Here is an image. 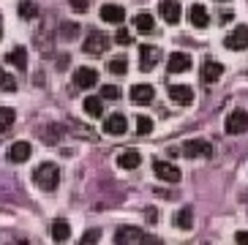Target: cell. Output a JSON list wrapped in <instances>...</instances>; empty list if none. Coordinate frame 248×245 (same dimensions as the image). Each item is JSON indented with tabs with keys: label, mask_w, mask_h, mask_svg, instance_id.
<instances>
[{
	"label": "cell",
	"mask_w": 248,
	"mask_h": 245,
	"mask_svg": "<svg viewBox=\"0 0 248 245\" xmlns=\"http://www.w3.org/2000/svg\"><path fill=\"white\" fill-rule=\"evenodd\" d=\"M218 3H224V0H218Z\"/></svg>",
	"instance_id": "cell-41"
},
{
	"label": "cell",
	"mask_w": 248,
	"mask_h": 245,
	"mask_svg": "<svg viewBox=\"0 0 248 245\" xmlns=\"http://www.w3.org/2000/svg\"><path fill=\"white\" fill-rule=\"evenodd\" d=\"M145 218H147V224H155V221H158V213H155L153 207H147L145 210Z\"/></svg>",
	"instance_id": "cell-37"
},
{
	"label": "cell",
	"mask_w": 248,
	"mask_h": 245,
	"mask_svg": "<svg viewBox=\"0 0 248 245\" xmlns=\"http://www.w3.org/2000/svg\"><path fill=\"white\" fill-rule=\"evenodd\" d=\"M175 226H177V229H186V231H188L191 226H194V210H191V207H183L180 213L175 215Z\"/></svg>",
	"instance_id": "cell-24"
},
{
	"label": "cell",
	"mask_w": 248,
	"mask_h": 245,
	"mask_svg": "<svg viewBox=\"0 0 248 245\" xmlns=\"http://www.w3.org/2000/svg\"><path fill=\"white\" fill-rule=\"evenodd\" d=\"M188 19H191V25L199 28V30H204L207 25H210V14H207V8L199 6V3H194V6L188 8Z\"/></svg>",
	"instance_id": "cell-16"
},
{
	"label": "cell",
	"mask_w": 248,
	"mask_h": 245,
	"mask_svg": "<svg viewBox=\"0 0 248 245\" xmlns=\"http://www.w3.org/2000/svg\"><path fill=\"white\" fill-rule=\"evenodd\" d=\"M0 90H3V93H16V79L6 71V68H0Z\"/></svg>",
	"instance_id": "cell-27"
},
{
	"label": "cell",
	"mask_w": 248,
	"mask_h": 245,
	"mask_svg": "<svg viewBox=\"0 0 248 245\" xmlns=\"http://www.w3.org/2000/svg\"><path fill=\"white\" fill-rule=\"evenodd\" d=\"M33 183H36L41 191H55L60 185V169L55 164H41L33 172Z\"/></svg>",
	"instance_id": "cell-2"
},
{
	"label": "cell",
	"mask_w": 248,
	"mask_h": 245,
	"mask_svg": "<svg viewBox=\"0 0 248 245\" xmlns=\"http://www.w3.org/2000/svg\"><path fill=\"white\" fill-rule=\"evenodd\" d=\"M232 19H234L232 11H224V14H221V22H224V25H226V22H232Z\"/></svg>",
	"instance_id": "cell-39"
},
{
	"label": "cell",
	"mask_w": 248,
	"mask_h": 245,
	"mask_svg": "<svg viewBox=\"0 0 248 245\" xmlns=\"http://www.w3.org/2000/svg\"><path fill=\"white\" fill-rule=\"evenodd\" d=\"M60 36L63 38H77L79 36V25H77V22H63V25H60Z\"/></svg>",
	"instance_id": "cell-32"
},
{
	"label": "cell",
	"mask_w": 248,
	"mask_h": 245,
	"mask_svg": "<svg viewBox=\"0 0 248 245\" xmlns=\"http://www.w3.org/2000/svg\"><path fill=\"white\" fill-rule=\"evenodd\" d=\"M120 87L117 85H104L101 87V98H107V101H117V98H120Z\"/></svg>",
	"instance_id": "cell-33"
},
{
	"label": "cell",
	"mask_w": 248,
	"mask_h": 245,
	"mask_svg": "<svg viewBox=\"0 0 248 245\" xmlns=\"http://www.w3.org/2000/svg\"><path fill=\"white\" fill-rule=\"evenodd\" d=\"M85 115H88V117H101V115H104L101 98H93V95H88V98H85Z\"/></svg>",
	"instance_id": "cell-26"
},
{
	"label": "cell",
	"mask_w": 248,
	"mask_h": 245,
	"mask_svg": "<svg viewBox=\"0 0 248 245\" xmlns=\"http://www.w3.org/2000/svg\"><path fill=\"white\" fill-rule=\"evenodd\" d=\"M66 131L68 128H63V125L55 122V125H41V128H38V137H41V142H44V144H58Z\"/></svg>",
	"instance_id": "cell-14"
},
{
	"label": "cell",
	"mask_w": 248,
	"mask_h": 245,
	"mask_svg": "<svg viewBox=\"0 0 248 245\" xmlns=\"http://www.w3.org/2000/svg\"><path fill=\"white\" fill-rule=\"evenodd\" d=\"M153 95H155V90L150 85H134L131 87V101L134 104H150Z\"/></svg>",
	"instance_id": "cell-20"
},
{
	"label": "cell",
	"mask_w": 248,
	"mask_h": 245,
	"mask_svg": "<svg viewBox=\"0 0 248 245\" xmlns=\"http://www.w3.org/2000/svg\"><path fill=\"white\" fill-rule=\"evenodd\" d=\"M139 164H142L139 150H123L120 155H117V166H120V169H137Z\"/></svg>",
	"instance_id": "cell-21"
},
{
	"label": "cell",
	"mask_w": 248,
	"mask_h": 245,
	"mask_svg": "<svg viewBox=\"0 0 248 245\" xmlns=\"http://www.w3.org/2000/svg\"><path fill=\"white\" fill-rule=\"evenodd\" d=\"M6 63L16 65L19 71H28V52H25V46H16V49H11L6 55Z\"/></svg>",
	"instance_id": "cell-22"
},
{
	"label": "cell",
	"mask_w": 248,
	"mask_h": 245,
	"mask_svg": "<svg viewBox=\"0 0 248 245\" xmlns=\"http://www.w3.org/2000/svg\"><path fill=\"white\" fill-rule=\"evenodd\" d=\"M68 237H71L68 221L66 218H55V221H52V240H55V243H66Z\"/></svg>",
	"instance_id": "cell-19"
},
{
	"label": "cell",
	"mask_w": 248,
	"mask_h": 245,
	"mask_svg": "<svg viewBox=\"0 0 248 245\" xmlns=\"http://www.w3.org/2000/svg\"><path fill=\"white\" fill-rule=\"evenodd\" d=\"M14 120H16V112H14V109H8V107L0 109V131H11Z\"/></svg>",
	"instance_id": "cell-28"
},
{
	"label": "cell",
	"mask_w": 248,
	"mask_h": 245,
	"mask_svg": "<svg viewBox=\"0 0 248 245\" xmlns=\"http://www.w3.org/2000/svg\"><path fill=\"white\" fill-rule=\"evenodd\" d=\"M109 74H115V77H123L125 71H128V60L125 58H115V60H109Z\"/></svg>",
	"instance_id": "cell-30"
},
{
	"label": "cell",
	"mask_w": 248,
	"mask_h": 245,
	"mask_svg": "<svg viewBox=\"0 0 248 245\" xmlns=\"http://www.w3.org/2000/svg\"><path fill=\"white\" fill-rule=\"evenodd\" d=\"M101 19L109 22V25H123L125 22V8L115 6V3H107V6H101Z\"/></svg>",
	"instance_id": "cell-13"
},
{
	"label": "cell",
	"mask_w": 248,
	"mask_h": 245,
	"mask_svg": "<svg viewBox=\"0 0 248 245\" xmlns=\"http://www.w3.org/2000/svg\"><path fill=\"white\" fill-rule=\"evenodd\" d=\"M169 95H172V101H177V104L194 101V90H191L188 85H169Z\"/></svg>",
	"instance_id": "cell-18"
},
{
	"label": "cell",
	"mask_w": 248,
	"mask_h": 245,
	"mask_svg": "<svg viewBox=\"0 0 248 245\" xmlns=\"http://www.w3.org/2000/svg\"><path fill=\"white\" fill-rule=\"evenodd\" d=\"M158 11H161V19L167 25H177L180 22V3L177 0H161Z\"/></svg>",
	"instance_id": "cell-10"
},
{
	"label": "cell",
	"mask_w": 248,
	"mask_h": 245,
	"mask_svg": "<svg viewBox=\"0 0 248 245\" xmlns=\"http://www.w3.org/2000/svg\"><path fill=\"white\" fill-rule=\"evenodd\" d=\"M221 74H224V65H221L218 60H204V63H202V71H199V77H202L204 85H213L216 79H221Z\"/></svg>",
	"instance_id": "cell-11"
},
{
	"label": "cell",
	"mask_w": 248,
	"mask_h": 245,
	"mask_svg": "<svg viewBox=\"0 0 248 245\" xmlns=\"http://www.w3.org/2000/svg\"><path fill=\"white\" fill-rule=\"evenodd\" d=\"M161 240L153 234H145L137 226H120L115 231V245H158Z\"/></svg>",
	"instance_id": "cell-1"
},
{
	"label": "cell",
	"mask_w": 248,
	"mask_h": 245,
	"mask_svg": "<svg viewBox=\"0 0 248 245\" xmlns=\"http://www.w3.org/2000/svg\"><path fill=\"white\" fill-rule=\"evenodd\" d=\"M150 131H153V120H150L147 115H139V117H137V134H142V137H147Z\"/></svg>",
	"instance_id": "cell-31"
},
{
	"label": "cell",
	"mask_w": 248,
	"mask_h": 245,
	"mask_svg": "<svg viewBox=\"0 0 248 245\" xmlns=\"http://www.w3.org/2000/svg\"><path fill=\"white\" fill-rule=\"evenodd\" d=\"M234 243H237V245H248V231H237V234H234Z\"/></svg>",
	"instance_id": "cell-38"
},
{
	"label": "cell",
	"mask_w": 248,
	"mask_h": 245,
	"mask_svg": "<svg viewBox=\"0 0 248 245\" xmlns=\"http://www.w3.org/2000/svg\"><path fill=\"white\" fill-rule=\"evenodd\" d=\"M74 85L79 87V90H90V87L98 85V71L95 68H88V65H82L74 71Z\"/></svg>",
	"instance_id": "cell-8"
},
{
	"label": "cell",
	"mask_w": 248,
	"mask_h": 245,
	"mask_svg": "<svg viewBox=\"0 0 248 245\" xmlns=\"http://www.w3.org/2000/svg\"><path fill=\"white\" fill-rule=\"evenodd\" d=\"M0 36H3V25H0Z\"/></svg>",
	"instance_id": "cell-40"
},
{
	"label": "cell",
	"mask_w": 248,
	"mask_h": 245,
	"mask_svg": "<svg viewBox=\"0 0 248 245\" xmlns=\"http://www.w3.org/2000/svg\"><path fill=\"white\" fill-rule=\"evenodd\" d=\"M153 172H155V177H158V180H164V183H172V185H175V183H180V169H177L175 164H169V161H161V158H155L153 161Z\"/></svg>",
	"instance_id": "cell-5"
},
{
	"label": "cell",
	"mask_w": 248,
	"mask_h": 245,
	"mask_svg": "<svg viewBox=\"0 0 248 245\" xmlns=\"http://www.w3.org/2000/svg\"><path fill=\"white\" fill-rule=\"evenodd\" d=\"M109 46H112V38L107 36V33H101V30H93V33L85 38V44H82L85 55H104Z\"/></svg>",
	"instance_id": "cell-4"
},
{
	"label": "cell",
	"mask_w": 248,
	"mask_h": 245,
	"mask_svg": "<svg viewBox=\"0 0 248 245\" xmlns=\"http://www.w3.org/2000/svg\"><path fill=\"white\" fill-rule=\"evenodd\" d=\"M68 6H71L74 11H79V14H82V11H88L90 3H88V0H68Z\"/></svg>",
	"instance_id": "cell-35"
},
{
	"label": "cell",
	"mask_w": 248,
	"mask_h": 245,
	"mask_svg": "<svg viewBox=\"0 0 248 245\" xmlns=\"http://www.w3.org/2000/svg\"><path fill=\"white\" fill-rule=\"evenodd\" d=\"M19 16H22V19H36L38 6L33 3V0H22V3H19Z\"/></svg>",
	"instance_id": "cell-29"
},
{
	"label": "cell",
	"mask_w": 248,
	"mask_h": 245,
	"mask_svg": "<svg viewBox=\"0 0 248 245\" xmlns=\"http://www.w3.org/2000/svg\"><path fill=\"white\" fill-rule=\"evenodd\" d=\"M191 68V55L186 52H175V55H169V74H183Z\"/></svg>",
	"instance_id": "cell-17"
},
{
	"label": "cell",
	"mask_w": 248,
	"mask_h": 245,
	"mask_svg": "<svg viewBox=\"0 0 248 245\" xmlns=\"http://www.w3.org/2000/svg\"><path fill=\"white\" fill-rule=\"evenodd\" d=\"M115 41H117V44H123V46H125V44H131V33H125V30H117Z\"/></svg>",
	"instance_id": "cell-36"
},
{
	"label": "cell",
	"mask_w": 248,
	"mask_h": 245,
	"mask_svg": "<svg viewBox=\"0 0 248 245\" xmlns=\"http://www.w3.org/2000/svg\"><path fill=\"white\" fill-rule=\"evenodd\" d=\"M224 46H226V49H234V52L248 49V28H246V25H237V28L232 30V36H226Z\"/></svg>",
	"instance_id": "cell-9"
},
{
	"label": "cell",
	"mask_w": 248,
	"mask_h": 245,
	"mask_svg": "<svg viewBox=\"0 0 248 245\" xmlns=\"http://www.w3.org/2000/svg\"><path fill=\"white\" fill-rule=\"evenodd\" d=\"M158 60H161L158 46H150V44H142V46H139V68H142V71H153Z\"/></svg>",
	"instance_id": "cell-7"
},
{
	"label": "cell",
	"mask_w": 248,
	"mask_h": 245,
	"mask_svg": "<svg viewBox=\"0 0 248 245\" xmlns=\"http://www.w3.org/2000/svg\"><path fill=\"white\" fill-rule=\"evenodd\" d=\"M134 28H137L139 33H145V36H147V33H153V30H155V22H153V16H150V14H145V11H142V14L134 16Z\"/></svg>",
	"instance_id": "cell-23"
},
{
	"label": "cell",
	"mask_w": 248,
	"mask_h": 245,
	"mask_svg": "<svg viewBox=\"0 0 248 245\" xmlns=\"http://www.w3.org/2000/svg\"><path fill=\"white\" fill-rule=\"evenodd\" d=\"M30 153H33V147H30L28 142H14L8 147V161H11V164H25V161L30 158Z\"/></svg>",
	"instance_id": "cell-15"
},
{
	"label": "cell",
	"mask_w": 248,
	"mask_h": 245,
	"mask_svg": "<svg viewBox=\"0 0 248 245\" xmlns=\"http://www.w3.org/2000/svg\"><path fill=\"white\" fill-rule=\"evenodd\" d=\"M125 128H128V120H125V115H109L107 120H104V131H107L109 137H123Z\"/></svg>",
	"instance_id": "cell-12"
},
{
	"label": "cell",
	"mask_w": 248,
	"mask_h": 245,
	"mask_svg": "<svg viewBox=\"0 0 248 245\" xmlns=\"http://www.w3.org/2000/svg\"><path fill=\"white\" fill-rule=\"evenodd\" d=\"M68 134H74V137H82V139H88V142H98V134H95V131H90L88 125H82V122H71Z\"/></svg>",
	"instance_id": "cell-25"
},
{
	"label": "cell",
	"mask_w": 248,
	"mask_h": 245,
	"mask_svg": "<svg viewBox=\"0 0 248 245\" xmlns=\"http://www.w3.org/2000/svg\"><path fill=\"white\" fill-rule=\"evenodd\" d=\"M180 155H186V158H210L213 144L207 139H188V142H183Z\"/></svg>",
	"instance_id": "cell-3"
},
{
	"label": "cell",
	"mask_w": 248,
	"mask_h": 245,
	"mask_svg": "<svg viewBox=\"0 0 248 245\" xmlns=\"http://www.w3.org/2000/svg\"><path fill=\"white\" fill-rule=\"evenodd\" d=\"M98 237H101V231H98V229H88V231H85V237H82V245L98 243Z\"/></svg>",
	"instance_id": "cell-34"
},
{
	"label": "cell",
	"mask_w": 248,
	"mask_h": 245,
	"mask_svg": "<svg viewBox=\"0 0 248 245\" xmlns=\"http://www.w3.org/2000/svg\"><path fill=\"white\" fill-rule=\"evenodd\" d=\"M243 131H248V112L246 109H232L229 112V117H226V134H243Z\"/></svg>",
	"instance_id": "cell-6"
}]
</instances>
